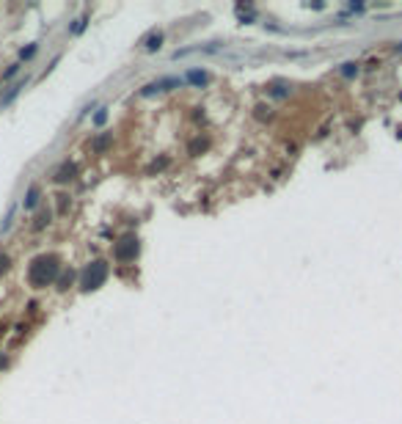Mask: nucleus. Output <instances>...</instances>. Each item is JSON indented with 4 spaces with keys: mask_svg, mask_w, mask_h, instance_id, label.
Returning <instances> with one entry per match:
<instances>
[{
    "mask_svg": "<svg viewBox=\"0 0 402 424\" xmlns=\"http://www.w3.org/2000/svg\"><path fill=\"white\" fill-rule=\"evenodd\" d=\"M36 201H39V187H36V185H30L28 187V193H25V207H36Z\"/></svg>",
    "mask_w": 402,
    "mask_h": 424,
    "instance_id": "0eeeda50",
    "label": "nucleus"
},
{
    "mask_svg": "<svg viewBox=\"0 0 402 424\" xmlns=\"http://www.w3.org/2000/svg\"><path fill=\"white\" fill-rule=\"evenodd\" d=\"M11 218H14V207H11V209H8V215H6V221H3V223H0V232H6V229H8V226H11Z\"/></svg>",
    "mask_w": 402,
    "mask_h": 424,
    "instance_id": "2eb2a0df",
    "label": "nucleus"
},
{
    "mask_svg": "<svg viewBox=\"0 0 402 424\" xmlns=\"http://www.w3.org/2000/svg\"><path fill=\"white\" fill-rule=\"evenodd\" d=\"M58 273H61V264L53 254H42V256H36L28 267V284L33 289H44L50 284L58 281Z\"/></svg>",
    "mask_w": 402,
    "mask_h": 424,
    "instance_id": "f257e3e1",
    "label": "nucleus"
},
{
    "mask_svg": "<svg viewBox=\"0 0 402 424\" xmlns=\"http://www.w3.org/2000/svg\"><path fill=\"white\" fill-rule=\"evenodd\" d=\"M185 80H188V83H193V85H199V88L209 83L207 72H201V69H193V72H188V78H185Z\"/></svg>",
    "mask_w": 402,
    "mask_h": 424,
    "instance_id": "39448f33",
    "label": "nucleus"
},
{
    "mask_svg": "<svg viewBox=\"0 0 402 424\" xmlns=\"http://www.w3.org/2000/svg\"><path fill=\"white\" fill-rule=\"evenodd\" d=\"M50 223V212H42V215L36 218V229H44Z\"/></svg>",
    "mask_w": 402,
    "mask_h": 424,
    "instance_id": "ddd939ff",
    "label": "nucleus"
},
{
    "mask_svg": "<svg viewBox=\"0 0 402 424\" xmlns=\"http://www.w3.org/2000/svg\"><path fill=\"white\" fill-rule=\"evenodd\" d=\"M75 173H77V166H75V163H64V166H61V171L55 173V179H58V182H69V179H75Z\"/></svg>",
    "mask_w": 402,
    "mask_h": 424,
    "instance_id": "20e7f679",
    "label": "nucleus"
},
{
    "mask_svg": "<svg viewBox=\"0 0 402 424\" xmlns=\"http://www.w3.org/2000/svg\"><path fill=\"white\" fill-rule=\"evenodd\" d=\"M36 50H39V44H28V47H22V50H19V58H22V61L33 58V55H36Z\"/></svg>",
    "mask_w": 402,
    "mask_h": 424,
    "instance_id": "1a4fd4ad",
    "label": "nucleus"
},
{
    "mask_svg": "<svg viewBox=\"0 0 402 424\" xmlns=\"http://www.w3.org/2000/svg\"><path fill=\"white\" fill-rule=\"evenodd\" d=\"M160 42H163V33H157V36L149 39V42H146V50H149V53H154V50L160 47Z\"/></svg>",
    "mask_w": 402,
    "mask_h": 424,
    "instance_id": "9b49d317",
    "label": "nucleus"
},
{
    "mask_svg": "<svg viewBox=\"0 0 402 424\" xmlns=\"http://www.w3.org/2000/svg\"><path fill=\"white\" fill-rule=\"evenodd\" d=\"M138 251H141V243H138V237H124L121 243H116V248H113V256H116V262H132V259L138 256Z\"/></svg>",
    "mask_w": 402,
    "mask_h": 424,
    "instance_id": "7ed1b4c3",
    "label": "nucleus"
},
{
    "mask_svg": "<svg viewBox=\"0 0 402 424\" xmlns=\"http://www.w3.org/2000/svg\"><path fill=\"white\" fill-rule=\"evenodd\" d=\"M17 72H19V64H11V66H8V69H6V72H3V80L14 78V75H17Z\"/></svg>",
    "mask_w": 402,
    "mask_h": 424,
    "instance_id": "4468645a",
    "label": "nucleus"
},
{
    "mask_svg": "<svg viewBox=\"0 0 402 424\" xmlns=\"http://www.w3.org/2000/svg\"><path fill=\"white\" fill-rule=\"evenodd\" d=\"M22 88H25V80H19L17 85H11V88L6 91V96L0 99V105H3V108H6V105H11V102H14V96H17V94H19V91H22Z\"/></svg>",
    "mask_w": 402,
    "mask_h": 424,
    "instance_id": "423d86ee",
    "label": "nucleus"
},
{
    "mask_svg": "<svg viewBox=\"0 0 402 424\" xmlns=\"http://www.w3.org/2000/svg\"><path fill=\"white\" fill-rule=\"evenodd\" d=\"M110 144V135H102V138H97V144H94V149L97 152H105V146Z\"/></svg>",
    "mask_w": 402,
    "mask_h": 424,
    "instance_id": "f8f14e48",
    "label": "nucleus"
},
{
    "mask_svg": "<svg viewBox=\"0 0 402 424\" xmlns=\"http://www.w3.org/2000/svg\"><path fill=\"white\" fill-rule=\"evenodd\" d=\"M8 270V256H0V273H6Z\"/></svg>",
    "mask_w": 402,
    "mask_h": 424,
    "instance_id": "f3484780",
    "label": "nucleus"
},
{
    "mask_svg": "<svg viewBox=\"0 0 402 424\" xmlns=\"http://www.w3.org/2000/svg\"><path fill=\"white\" fill-rule=\"evenodd\" d=\"M72 278H75V273H72V270H64V273H61V278H58V289H69Z\"/></svg>",
    "mask_w": 402,
    "mask_h": 424,
    "instance_id": "6e6552de",
    "label": "nucleus"
},
{
    "mask_svg": "<svg viewBox=\"0 0 402 424\" xmlns=\"http://www.w3.org/2000/svg\"><path fill=\"white\" fill-rule=\"evenodd\" d=\"M342 75H344V78H355V75H358V64H353V61L344 64L342 66Z\"/></svg>",
    "mask_w": 402,
    "mask_h": 424,
    "instance_id": "9d476101",
    "label": "nucleus"
},
{
    "mask_svg": "<svg viewBox=\"0 0 402 424\" xmlns=\"http://www.w3.org/2000/svg\"><path fill=\"white\" fill-rule=\"evenodd\" d=\"M107 264L105 262H91L89 267L80 273V287L86 289V292H94V289H100L102 284L107 281Z\"/></svg>",
    "mask_w": 402,
    "mask_h": 424,
    "instance_id": "f03ea898",
    "label": "nucleus"
},
{
    "mask_svg": "<svg viewBox=\"0 0 402 424\" xmlns=\"http://www.w3.org/2000/svg\"><path fill=\"white\" fill-rule=\"evenodd\" d=\"M105 119H107V110H105V108H102V110H100V113H97V116H94V124H102V121H105Z\"/></svg>",
    "mask_w": 402,
    "mask_h": 424,
    "instance_id": "dca6fc26",
    "label": "nucleus"
}]
</instances>
